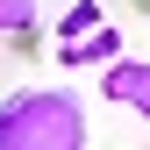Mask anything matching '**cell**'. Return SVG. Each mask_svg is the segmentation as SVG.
<instances>
[{"instance_id": "obj_1", "label": "cell", "mask_w": 150, "mask_h": 150, "mask_svg": "<svg viewBox=\"0 0 150 150\" xmlns=\"http://www.w3.org/2000/svg\"><path fill=\"white\" fill-rule=\"evenodd\" d=\"M93 136L71 86H22L0 100V150H79Z\"/></svg>"}, {"instance_id": "obj_2", "label": "cell", "mask_w": 150, "mask_h": 150, "mask_svg": "<svg viewBox=\"0 0 150 150\" xmlns=\"http://www.w3.org/2000/svg\"><path fill=\"white\" fill-rule=\"evenodd\" d=\"M100 100L107 107H129L136 122H150V57H115L100 71Z\"/></svg>"}, {"instance_id": "obj_3", "label": "cell", "mask_w": 150, "mask_h": 150, "mask_svg": "<svg viewBox=\"0 0 150 150\" xmlns=\"http://www.w3.org/2000/svg\"><path fill=\"white\" fill-rule=\"evenodd\" d=\"M50 57H57V71H86V64H115L122 57V29L100 22L86 36H71V43H50Z\"/></svg>"}, {"instance_id": "obj_4", "label": "cell", "mask_w": 150, "mask_h": 150, "mask_svg": "<svg viewBox=\"0 0 150 150\" xmlns=\"http://www.w3.org/2000/svg\"><path fill=\"white\" fill-rule=\"evenodd\" d=\"M107 14H100V0H79V7H64L57 14V43H71V36H86V29H100Z\"/></svg>"}, {"instance_id": "obj_5", "label": "cell", "mask_w": 150, "mask_h": 150, "mask_svg": "<svg viewBox=\"0 0 150 150\" xmlns=\"http://www.w3.org/2000/svg\"><path fill=\"white\" fill-rule=\"evenodd\" d=\"M36 29V0H0V36H22Z\"/></svg>"}]
</instances>
